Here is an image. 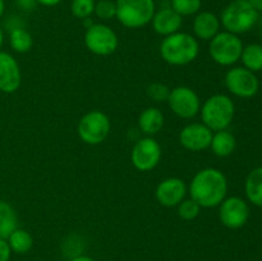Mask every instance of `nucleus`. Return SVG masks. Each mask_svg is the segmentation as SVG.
<instances>
[{"label":"nucleus","mask_w":262,"mask_h":261,"mask_svg":"<svg viewBox=\"0 0 262 261\" xmlns=\"http://www.w3.org/2000/svg\"><path fill=\"white\" fill-rule=\"evenodd\" d=\"M228 193V181L223 171L215 168L200 170L189 184V194L201 207L219 206Z\"/></svg>","instance_id":"f257e3e1"},{"label":"nucleus","mask_w":262,"mask_h":261,"mask_svg":"<svg viewBox=\"0 0 262 261\" xmlns=\"http://www.w3.org/2000/svg\"><path fill=\"white\" fill-rule=\"evenodd\" d=\"M199 42L192 35L176 32L166 36L160 45L161 58L171 66H187L197 58Z\"/></svg>","instance_id":"f03ea898"},{"label":"nucleus","mask_w":262,"mask_h":261,"mask_svg":"<svg viewBox=\"0 0 262 261\" xmlns=\"http://www.w3.org/2000/svg\"><path fill=\"white\" fill-rule=\"evenodd\" d=\"M260 13L251 5L248 0L235 2L233 0L227 8L222 12L220 23L225 31L234 35L248 32L253 26L257 25Z\"/></svg>","instance_id":"7ed1b4c3"},{"label":"nucleus","mask_w":262,"mask_h":261,"mask_svg":"<svg viewBox=\"0 0 262 261\" xmlns=\"http://www.w3.org/2000/svg\"><path fill=\"white\" fill-rule=\"evenodd\" d=\"M235 106L229 96L216 94L209 97L202 105L201 117L202 123L211 130L227 129L233 122Z\"/></svg>","instance_id":"20e7f679"},{"label":"nucleus","mask_w":262,"mask_h":261,"mask_svg":"<svg viewBox=\"0 0 262 261\" xmlns=\"http://www.w3.org/2000/svg\"><path fill=\"white\" fill-rule=\"evenodd\" d=\"M117 18L124 27L141 28L152 20L154 0H117Z\"/></svg>","instance_id":"39448f33"},{"label":"nucleus","mask_w":262,"mask_h":261,"mask_svg":"<svg viewBox=\"0 0 262 261\" xmlns=\"http://www.w3.org/2000/svg\"><path fill=\"white\" fill-rule=\"evenodd\" d=\"M243 50V42L238 35L232 32H219L210 40V55L215 63L220 66L229 67L237 63L241 59Z\"/></svg>","instance_id":"423d86ee"},{"label":"nucleus","mask_w":262,"mask_h":261,"mask_svg":"<svg viewBox=\"0 0 262 261\" xmlns=\"http://www.w3.org/2000/svg\"><path fill=\"white\" fill-rule=\"evenodd\" d=\"M110 120L106 114L92 110L81 118L78 123V136L84 143L99 145L109 136Z\"/></svg>","instance_id":"0eeeda50"},{"label":"nucleus","mask_w":262,"mask_h":261,"mask_svg":"<svg viewBox=\"0 0 262 261\" xmlns=\"http://www.w3.org/2000/svg\"><path fill=\"white\" fill-rule=\"evenodd\" d=\"M118 44L117 33L106 25L94 23L84 33V45L96 55H110L118 49Z\"/></svg>","instance_id":"6e6552de"},{"label":"nucleus","mask_w":262,"mask_h":261,"mask_svg":"<svg viewBox=\"0 0 262 261\" xmlns=\"http://www.w3.org/2000/svg\"><path fill=\"white\" fill-rule=\"evenodd\" d=\"M225 86L235 96L250 99L258 92L260 82L253 72L245 67H235L225 74Z\"/></svg>","instance_id":"1a4fd4ad"},{"label":"nucleus","mask_w":262,"mask_h":261,"mask_svg":"<svg viewBox=\"0 0 262 261\" xmlns=\"http://www.w3.org/2000/svg\"><path fill=\"white\" fill-rule=\"evenodd\" d=\"M168 104L171 112L183 119L194 118L201 110L200 97L193 90L187 86H179L171 90L168 97Z\"/></svg>","instance_id":"9d476101"},{"label":"nucleus","mask_w":262,"mask_h":261,"mask_svg":"<svg viewBox=\"0 0 262 261\" xmlns=\"http://www.w3.org/2000/svg\"><path fill=\"white\" fill-rule=\"evenodd\" d=\"M161 159V147L152 137L141 138L133 146L130 160L133 166L141 171H150L156 168Z\"/></svg>","instance_id":"9b49d317"},{"label":"nucleus","mask_w":262,"mask_h":261,"mask_svg":"<svg viewBox=\"0 0 262 261\" xmlns=\"http://www.w3.org/2000/svg\"><path fill=\"white\" fill-rule=\"evenodd\" d=\"M219 217L223 225L230 229H239L250 217V207L243 199L232 196L220 204Z\"/></svg>","instance_id":"f8f14e48"},{"label":"nucleus","mask_w":262,"mask_h":261,"mask_svg":"<svg viewBox=\"0 0 262 261\" xmlns=\"http://www.w3.org/2000/svg\"><path fill=\"white\" fill-rule=\"evenodd\" d=\"M212 130L204 123H191L181 130L179 141L184 148L189 151H202L210 147Z\"/></svg>","instance_id":"ddd939ff"},{"label":"nucleus","mask_w":262,"mask_h":261,"mask_svg":"<svg viewBox=\"0 0 262 261\" xmlns=\"http://www.w3.org/2000/svg\"><path fill=\"white\" fill-rule=\"evenodd\" d=\"M22 82L19 66L10 54L0 51V91L13 94Z\"/></svg>","instance_id":"4468645a"},{"label":"nucleus","mask_w":262,"mask_h":261,"mask_svg":"<svg viewBox=\"0 0 262 261\" xmlns=\"http://www.w3.org/2000/svg\"><path fill=\"white\" fill-rule=\"evenodd\" d=\"M187 193V186L181 178H166L161 183H159L156 188V200L163 206L174 207L178 206L184 200Z\"/></svg>","instance_id":"2eb2a0df"},{"label":"nucleus","mask_w":262,"mask_h":261,"mask_svg":"<svg viewBox=\"0 0 262 261\" xmlns=\"http://www.w3.org/2000/svg\"><path fill=\"white\" fill-rule=\"evenodd\" d=\"M151 22L155 32L166 37L178 32L183 23V17L179 15L171 7H166L155 12Z\"/></svg>","instance_id":"dca6fc26"},{"label":"nucleus","mask_w":262,"mask_h":261,"mask_svg":"<svg viewBox=\"0 0 262 261\" xmlns=\"http://www.w3.org/2000/svg\"><path fill=\"white\" fill-rule=\"evenodd\" d=\"M220 18L211 12H199L193 19V32L201 40L210 41L219 33Z\"/></svg>","instance_id":"f3484780"},{"label":"nucleus","mask_w":262,"mask_h":261,"mask_svg":"<svg viewBox=\"0 0 262 261\" xmlns=\"http://www.w3.org/2000/svg\"><path fill=\"white\" fill-rule=\"evenodd\" d=\"M141 130L148 136L156 135L164 125V114L158 107H147L143 110L138 119Z\"/></svg>","instance_id":"a211bd4d"},{"label":"nucleus","mask_w":262,"mask_h":261,"mask_svg":"<svg viewBox=\"0 0 262 261\" xmlns=\"http://www.w3.org/2000/svg\"><path fill=\"white\" fill-rule=\"evenodd\" d=\"M235 146H237V141H235L234 135L229 130H217L215 135H212L210 147H211L212 153L220 158H227V156L232 155L233 151L235 150Z\"/></svg>","instance_id":"6ab92c4d"},{"label":"nucleus","mask_w":262,"mask_h":261,"mask_svg":"<svg viewBox=\"0 0 262 261\" xmlns=\"http://www.w3.org/2000/svg\"><path fill=\"white\" fill-rule=\"evenodd\" d=\"M245 191L248 201L256 206L262 207V166L250 171L246 178Z\"/></svg>","instance_id":"aec40b11"},{"label":"nucleus","mask_w":262,"mask_h":261,"mask_svg":"<svg viewBox=\"0 0 262 261\" xmlns=\"http://www.w3.org/2000/svg\"><path fill=\"white\" fill-rule=\"evenodd\" d=\"M18 228V217L15 210L7 201L0 200V238L8 240Z\"/></svg>","instance_id":"412c9836"},{"label":"nucleus","mask_w":262,"mask_h":261,"mask_svg":"<svg viewBox=\"0 0 262 261\" xmlns=\"http://www.w3.org/2000/svg\"><path fill=\"white\" fill-rule=\"evenodd\" d=\"M241 60L243 61L245 68L253 73L262 71V45L250 44L247 46H243Z\"/></svg>","instance_id":"4be33fe9"},{"label":"nucleus","mask_w":262,"mask_h":261,"mask_svg":"<svg viewBox=\"0 0 262 261\" xmlns=\"http://www.w3.org/2000/svg\"><path fill=\"white\" fill-rule=\"evenodd\" d=\"M10 46L17 53H28L33 45V38L27 30L22 27H14L9 35Z\"/></svg>","instance_id":"5701e85b"},{"label":"nucleus","mask_w":262,"mask_h":261,"mask_svg":"<svg viewBox=\"0 0 262 261\" xmlns=\"http://www.w3.org/2000/svg\"><path fill=\"white\" fill-rule=\"evenodd\" d=\"M8 245L13 252L22 255V253L28 252L32 248L33 238L27 230L17 228L8 238Z\"/></svg>","instance_id":"b1692460"},{"label":"nucleus","mask_w":262,"mask_h":261,"mask_svg":"<svg viewBox=\"0 0 262 261\" xmlns=\"http://www.w3.org/2000/svg\"><path fill=\"white\" fill-rule=\"evenodd\" d=\"M202 0H171L170 7L182 17L197 14L201 9Z\"/></svg>","instance_id":"393cba45"},{"label":"nucleus","mask_w":262,"mask_h":261,"mask_svg":"<svg viewBox=\"0 0 262 261\" xmlns=\"http://www.w3.org/2000/svg\"><path fill=\"white\" fill-rule=\"evenodd\" d=\"M95 0H72L71 10L72 14L79 19H86L94 14Z\"/></svg>","instance_id":"a878e982"},{"label":"nucleus","mask_w":262,"mask_h":261,"mask_svg":"<svg viewBox=\"0 0 262 261\" xmlns=\"http://www.w3.org/2000/svg\"><path fill=\"white\" fill-rule=\"evenodd\" d=\"M94 13L100 19H112L117 17V4L113 0H99L95 4Z\"/></svg>","instance_id":"bb28decb"},{"label":"nucleus","mask_w":262,"mask_h":261,"mask_svg":"<svg viewBox=\"0 0 262 261\" xmlns=\"http://www.w3.org/2000/svg\"><path fill=\"white\" fill-rule=\"evenodd\" d=\"M201 206L193 200H183L178 205V214L184 220H193L199 216Z\"/></svg>","instance_id":"cd10ccee"},{"label":"nucleus","mask_w":262,"mask_h":261,"mask_svg":"<svg viewBox=\"0 0 262 261\" xmlns=\"http://www.w3.org/2000/svg\"><path fill=\"white\" fill-rule=\"evenodd\" d=\"M169 94H170V90L166 84L164 83H151L147 87V95L150 99H152L156 102H163L168 101Z\"/></svg>","instance_id":"c85d7f7f"},{"label":"nucleus","mask_w":262,"mask_h":261,"mask_svg":"<svg viewBox=\"0 0 262 261\" xmlns=\"http://www.w3.org/2000/svg\"><path fill=\"white\" fill-rule=\"evenodd\" d=\"M10 253H12V250L8 245V241L0 238V261H9Z\"/></svg>","instance_id":"c756f323"},{"label":"nucleus","mask_w":262,"mask_h":261,"mask_svg":"<svg viewBox=\"0 0 262 261\" xmlns=\"http://www.w3.org/2000/svg\"><path fill=\"white\" fill-rule=\"evenodd\" d=\"M38 4L37 0H17V5L22 10H26V12H31L36 8V5Z\"/></svg>","instance_id":"7c9ffc66"},{"label":"nucleus","mask_w":262,"mask_h":261,"mask_svg":"<svg viewBox=\"0 0 262 261\" xmlns=\"http://www.w3.org/2000/svg\"><path fill=\"white\" fill-rule=\"evenodd\" d=\"M38 4L45 5V7H55L58 5L61 0H37Z\"/></svg>","instance_id":"2f4dec72"},{"label":"nucleus","mask_w":262,"mask_h":261,"mask_svg":"<svg viewBox=\"0 0 262 261\" xmlns=\"http://www.w3.org/2000/svg\"><path fill=\"white\" fill-rule=\"evenodd\" d=\"M248 2L258 13H262V0H248Z\"/></svg>","instance_id":"473e14b6"},{"label":"nucleus","mask_w":262,"mask_h":261,"mask_svg":"<svg viewBox=\"0 0 262 261\" xmlns=\"http://www.w3.org/2000/svg\"><path fill=\"white\" fill-rule=\"evenodd\" d=\"M69 261H95V260L92 257H90V256L79 255V256H76V257H72Z\"/></svg>","instance_id":"72a5a7b5"},{"label":"nucleus","mask_w":262,"mask_h":261,"mask_svg":"<svg viewBox=\"0 0 262 261\" xmlns=\"http://www.w3.org/2000/svg\"><path fill=\"white\" fill-rule=\"evenodd\" d=\"M4 10H5V3L4 0H0V18L3 17V14H4Z\"/></svg>","instance_id":"f704fd0d"},{"label":"nucleus","mask_w":262,"mask_h":261,"mask_svg":"<svg viewBox=\"0 0 262 261\" xmlns=\"http://www.w3.org/2000/svg\"><path fill=\"white\" fill-rule=\"evenodd\" d=\"M3 42H4V33H3V30L0 28V48H2Z\"/></svg>","instance_id":"c9c22d12"},{"label":"nucleus","mask_w":262,"mask_h":261,"mask_svg":"<svg viewBox=\"0 0 262 261\" xmlns=\"http://www.w3.org/2000/svg\"><path fill=\"white\" fill-rule=\"evenodd\" d=\"M258 25H260V31H261V35H262V17L258 18Z\"/></svg>","instance_id":"e433bc0d"},{"label":"nucleus","mask_w":262,"mask_h":261,"mask_svg":"<svg viewBox=\"0 0 262 261\" xmlns=\"http://www.w3.org/2000/svg\"><path fill=\"white\" fill-rule=\"evenodd\" d=\"M235 2H241V0H235Z\"/></svg>","instance_id":"4c0bfd02"},{"label":"nucleus","mask_w":262,"mask_h":261,"mask_svg":"<svg viewBox=\"0 0 262 261\" xmlns=\"http://www.w3.org/2000/svg\"><path fill=\"white\" fill-rule=\"evenodd\" d=\"M164 2H165V0H164Z\"/></svg>","instance_id":"58836bf2"}]
</instances>
